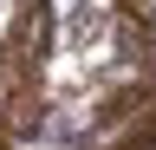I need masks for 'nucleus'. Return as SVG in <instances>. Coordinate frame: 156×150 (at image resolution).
Wrapping results in <instances>:
<instances>
[{"mask_svg":"<svg viewBox=\"0 0 156 150\" xmlns=\"http://www.w3.org/2000/svg\"><path fill=\"white\" fill-rule=\"evenodd\" d=\"M130 7H150V0H130Z\"/></svg>","mask_w":156,"mask_h":150,"instance_id":"obj_3","label":"nucleus"},{"mask_svg":"<svg viewBox=\"0 0 156 150\" xmlns=\"http://www.w3.org/2000/svg\"><path fill=\"white\" fill-rule=\"evenodd\" d=\"M46 52H52V7L46 0H20L7 46H0V124L13 137L39 130L46 111Z\"/></svg>","mask_w":156,"mask_h":150,"instance_id":"obj_1","label":"nucleus"},{"mask_svg":"<svg viewBox=\"0 0 156 150\" xmlns=\"http://www.w3.org/2000/svg\"><path fill=\"white\" fill-rule=\"evenodd\" d=\"M111 150H156V98L136 111V118L117 130V137H111Z\"/></svg>","mask_w":156,"mask_h":150,"instance_id":"obj_2","label":"nucleus"}]
</instances>
